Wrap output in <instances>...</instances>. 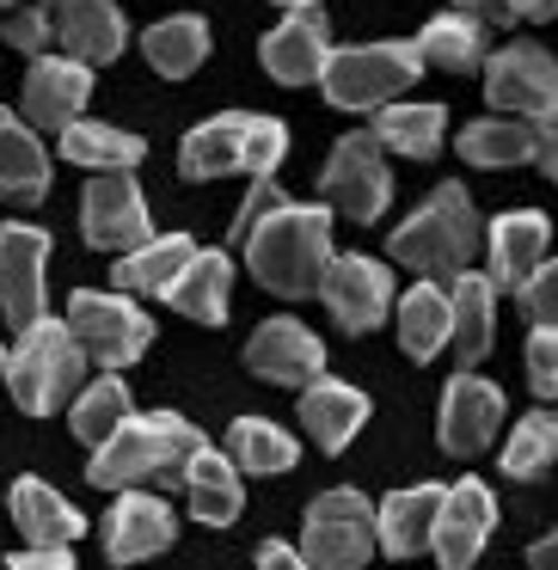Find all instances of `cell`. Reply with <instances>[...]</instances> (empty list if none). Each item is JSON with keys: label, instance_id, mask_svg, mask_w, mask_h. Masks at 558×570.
<instances>
[{"label": "cell", "instance_id": "1", "mask_svg": "<svg viewBox=\"0 0 558 570\" xmlns=\"http://www.w3.org/2000/svg\"><path fill=\"white\" fill-rule=\"evenodd\" d=\"M239 246H246V271L258 276L271 295H313L332 264V209L320 203H283L264 197L252 203L246 227H239Z\"/></svg>", "mask_w": 558, "mask_h": 570}, {"label": "cell", "instance_id": "2", "mask_svg": "<svg viewBox=\"0 0 558 570\" xmlns=\"http://www.w3.org/2000/svg\"><path fill=\"white\" fill-rule=\"evenodd\" d=\"M386 246H393L399 264H411V271L430 276V283H454V276L479 258L484 227H479V209H472L467 190H460V185H435V197L423 203L411 222H399Z\"/></svg>", "mask_w": 558, "mask_h": 570}, {"label": "cell", "instance_id": "3", "mask_svg": "<svg viewBox=\"0 0 558 570\" xmlns=\"http://www.w3.org/2000/svg\"><path fill=\"white\" fill-rule=\"evenodd\" d=\"M203 448L197 423L178 417V411H148V417H129L117 435H105L99 448H92L87 460V479L105 484V491H117V484H141L154 479V472H185V460Z\"/></svg>", "mask_w": 558, "mask_h": 570}, {"label": "cell", "instance_id": "4", "mask_svg": "<svg viewBox=\"0 0 558 570\" xmlns=\"http://www.w3.org/2000/svg\"><path fill=\"white\" fill-rule=\"evenodd\" d=\"M288 154V129L276 124V117H252V111H222L209 117V124H197L185 136V154H178V166H185V178H227V173H252L264 185V178L283 166Z\"/></svg>", "mask_w": 558, "mask_h": 570}, {"label": "cell", "instance_id": "5", "mask_svg": "<svg viewBox=\"0 0 558 570\" xmlns=\"http://www.w3.org/2000/svg\"><path fill=\"white\" fill-rule=\"evenodd\" d=\"M80 368H87V350L68 332V320H38L19 332V350L7 356V386L26 417H56L80 386Z\"/></svg>", "mask_w": 558, "mask_h": 570}, {"label": "cell", "instance_id": "6", "mask_svg": "<svg viewBox=\"0 0 558 570\" xmlns=\"http://www.w3.org/2000/svg\"><path fill=\"white\" fill-rule=\"evenodd\" d=\"M423 75L418 43H344V50L325 56V99L337 111H386L393 92H411V80Z\"/></svg>", "mask_w": 558, "mask_h": 570}, {"label": "cell", "instance_id": "7", "mask_svg": "<svg viewBox=\"0 0 558 570\" xmlns=\"http://www.w3.org/2000/svg\"><path fill=\"white\" fill-rule=\"evenodd\" d=\"M381 546L374 533V503L356 484H332L325 497L307 503V533H301V552L313 570H362Z\"/></svg>", "mask_w": 558, "mask_h": 570}, {"label": "cell", "instance_id": "8", "mask_svg": "<svg viewBox=\"0 0 558 570\" xmlns=\"http://www.w3.org/2000/svg\"><path fill=\"white\" fill-rule=\"evenodd\" d=\"M68 332L80 337V350H87V362H99V368H129V362L148 356V313L136 307L129 295H99V288H80V295H68Z\"/></svg>", "mask_w": 558, "mask_h": 570}, {"label": "cell", "instance_id": "9", "mask_svg": "<svg viewBox=\"0 0 558 570\" xmlns=\"http://www.w3.org/2000/svg\"><path fill=\"white\" fill-rule=\"evenodd\" d=\"M325 203L350 222H381L386 203H393V173H386V148L369 136H344L325 160V178H320Z\"/></svg>", "mask_w": 558, "mask_h": 570}, {"label": "cell", "instance_id": "10", "mask_svg": "<svg viewBox=\"0 0 558 570\" xmlns=\"http://www.w3.org/2000/svg\"><path fill=\"white\" fill-rule=\"evenodd\" d=\"M484 99L503 117L540 124V117L558 111V62L540 43H503V50L484 62Z\"/></svg>", "mask_w": 558, "mask_h": 570}, {"label": "cell", "instance_id": "11", "mask_svg": "<svg viewBox=\"0 0 558 570\" xmlns=\"http://www.w3.org/2000/svg\"><path fill=\"white\" fill-rule=\"evenodd\" d=\"M80 227H87V246L117 252V258L154 239L148 203H141V190H136V178H129V173H99V178H92L87 203H80Z\"/></svg>", "mask_w": 558, "mask_h": 570}, {"label": "cell", "instance_id": "12", "mask_svg": "<svg viewBox=\"0 0 558 570\" xmlns=\"http://www.w3.org/2000/svg\"><path fill=\"white\" fill-rule=\"evenodd\" d=\"M43 264H50V234L43 227H0V313L13 332L43 320Z\"/></svg>", "mask_w": 558, "mask_h": 570}, {"label": "cell", "instance_id": "13", "mask_svg": "<svg viewBox=\"0 0 558 570\" xmlns=\"http://www.w3.org/2000/svg\"><path fill=\"white\" fill-rule=\"evenodd\" d=\"M320 301L332 307V320L344 332H374L393 307V276L374 258H332L320 276Z\"/></svg>", "mask_w": 558, "mask_h": 570}, {"label": "cell", "instance_id": "14", "mask_svg": "<svg viewBox=\"0 0 558 570\" xmlns=\"http://www.w3.org/2000/svg\"><path fill=\"white\" fill-rule=\"evenodd\" d=\"M497 521V497L479 479H460L442 491V515H435L430 552L442 558V570H472V558L484 552V533Z\"/></svg>", "mask_w": 558, "mask_h": 570}, {"label": "cell", "instance_id": "15", "mask_svg": "<svg viewBox=\"0 0 558 570\" xmlns=\"http://www.w3.org/2000/svg\"><path fill=\"white\" fill-rule=\"evenodd\" d=\"M92 99V68L87 62H68V56H38L26 75V124L31 129H56L62 136L68 124L87 117Z\"/></svg>", "mask_w": 558, "mask_h": 570}, {"label": "cell", "instance_id": "16", "mask_svg": "<svg viewBox=\"0 0 558 570\" xmlns=\"http://www.w3.org/2000/svg\"><path fill=\"white\" fill-rule=\"evenodd\" d=\"M178 540L173 503H160L154 491H124L105 515V552L111 564H141V558H160Z\"/></svg>", "mask_w": 558, "mask_h": 570}, {"label": "cell", "instance_id": "17", "mask_svg": "<svg viewBox=\"0 0 558 570\" xmlns=\"http://www.w3.org/2000/svg\"><path fill=\"white\" fill-rule=\"evenodd\" d=\"M246 368L276 386H307L325 368V344L301 320H264L246 344Z\"/></svg>", "mask_w": 558, "mask_h": 570}, {"label": "cell", "instance_id": "18", "mask_svg": "<svg viewBox=\"0 0 558 570\" xmlns=\"http://www.w3.org/2000/svg\"><path fill=\"white\" fill-rule=\"evenodd\" d=\"M497 423H503V393L491 381H479V374H454L442 393V448L448 454H460V460L484 454Z\"/></svg>", "mask_w": 558, "mask_h": 570}, {"label": "cell", "instance_id": "19", "mask_svg": "<svg viewBox=\"0 0 558 570\" xmlns=\"http://www.w3.org/2000/svg\"><path fill=\"white\" fill-rule=\"evenodd\" d=\"M50 19H56V43H62L68 62L99 68V62H117L129 43V26L111 0H56Z\"/></svg>", "mask_w": 558, "mask_h": 570}, {"label": "cell", "instance_id": "20", "mask_svg": "<svg viewBox=\"0 0 558 570\" xmlns=\"http://www.w3.org/2000/svg\"><path fill=\"white\" fill-rule=\"evenodd\" d=\"M325 43H332V31H325V19H320V7L313 13H288L283 26L264 38V75L271 80H283V87H307V80H320L325 75Z\"/></svg>", "mask_w": 558, "mask_h": 570}, {"label": "cell", "instance_id": "21", "mask_svg": "<svg viewBox=\"0 0 558 570\" xmlns=\"http://www.w3.org/2000/svg\"><path fill=\"white\" fill-rule=\"evenodd\" d=\"M7 509H13V528L26 533L31 546H75L80 533H87V515H80L56 484L31 479V472H26V479H13Z\"/></svg>", "mask_w": 558, "mask_h": 570}, {"label": "cell", "instance_id": "22", "mask_svg": "<svg viewBox=\"0 0 558 570\" xmlns=\"http://www.w3.org/2000/svg\"><path fill=\"white\" fill-rule=\"evenodd\" d=\"M484 252H491V283L497 288H521L546 264V215L540 209L497 215V222L484 227Z\"/></svg>", "mask_w": 558, "mask_h": 570}, {"label": "cell", "instance_id": "23", "mask_svg": "<svg viewBox=\"0 0 558 570\" xmlns=\"http://www.w3.org/2000/svg\"><path fill=\"white\" fill-rule=\"evenodd\" d=\"M435 515H442V484H411V491H393L381 509H374L381 552H386V558H418V552H430Z\"/></svg>", "mask_w": 558, "mask_h": 570}, {"label": "cell", "instance_id": "24", "mask_svg": "<svg viewBox=\"0 0 558 570\" xmlns=\"http://www.w3.org/2000/svg\"><path fill=\"white\" fill-rule=\"evenodd\" d=\"M362 423H369V399L350 381H325V374L307 381V393H301V430H307L325 454H344Z\"/></svg>", "mask_w": 558, "mask_h": 570}, {"label": "cell", "instance_id": "25", "mask_svg": "<svg viewBox=\"0 0 558 570\" xmlns=\"http://www.w3.org/2000/svg\"><path fill=\"white\" fill-rule=\"evenodd\" d=\"M185 497H190V515L209 521V528H227V521H239V509H246L239 466L227 454H215V448H197V454L185 460Z\"/></svg>", "mask_w": 558, "mask_h": 570}, {"label": "cell", "instance_id": "26", "mask_svg": "<svg viewBox=\"0 0 558 570\" xmlns=\"http://www.w3.org/2000/svg\"><path fill=\"white\" fill-rule=\"evenodd\" d=\"M399 344L411 362L442 356V344H454V295L448 283H418L399 301Z\"/></svg>", "mask_w": 558, "mask_h": 570}, {"label": "cell", "instance_id": "27", "mask_svg": "<svg viewBox=\"0 0 558 570\" xmlns=\"http://www.w3.org/2000/svg\"><path fill=\"white\" fill-rule=\"evenodd\" d=\"M43 190H50V154H43L38 129L0 111V197L43 203Z\"/></svg>", "mask_w": 558, "mask_h": 570}, {"label": "cell", "instance_id": "28", "mask_svg": "<svg viewBox=\"0 0 558 570\" xmlns=\"http://www.w3.org/2000/svg\"><path fill=\"white\" fill-rule=\"evenodd\" d=\"M197 258V246H190V234H166V239H148V246L124 252L117 258V288L124 295H160L185 276V264Z\"/></svg>", "mask_w": 558, "mask_h": 570}, {"label": "cell", "instance_id": "29", "mask_svg": "<svg viewBox=\"0 0 558 570\" xmlns=\"http://www.w3.org/2000/svg\"><path fill=\"white\" fill-rule=\"evenodd\" d=\"M227 288H234V264H227L222 252L197 246V258L185 264V276H178L173 288H166V301L197 325H222L227 320Z\"/></svg>", "mask_w": 558, "mask_h": 570}, {"label": "cell", "instance_id": "30", "mask_svg": "<svg viewBox=\"0 0 558 570\" xmlns=\"http://www.w3.org/2000/svg\"><path fill=\"white\" fill-rule=\"evenodd\" d=\"M448 295H454V344H460V362H484V350H491V325H497V283L491 276H472L460 271L454 283H448Z\"/></svg>", "mask_w": 558, "mask_h": 570}, {"label": "cell", "instance_id": "31", "mask_svg": "<svg viewBox=\"0 0 558 570\" xmlns=\"http://www.w3.org/2000/svg\"><path fill=\"white\" fill-rule=\"evenodd\" d=\"M442 129H448L442 105H386L374 117V141L405 154V160H435L442 154Z\"/></svg>", "mask_w": 558, "mask_h": 570}, {"label": "cell", "instance_id": "32", "mask_svg": "<svg viewBox=\"0 0 558 570\" xmlns=\"http://www.w3.org/2000/svg\"><path fill=\"white\" fill-rule=\"evenodd\" d=\"M141 50H148L154 75L166 80H185L203 68V56H209V26H203L197 13H178V19H160V26H148V38H141Z\"/></svg>", "mask_w": 558, "mask_h": 570}, {"label": "cell", "instance_id": "33", "mask_svg": "<svg viewBox=\"0 0 558 570\" xmlns=\"http://www.w3.org/2000/svg\"><path fill=\"white\" fill-rule=\"evenodd\" d=\"M62 154H68L75 166H92V173H129V166H141L148 141H136L129 129H111V124H92V117H80V124L62 129Z\"/></svg>", "mask_w": 558, "mask_h": 570}, {"label": "cell", "instance_id": "34", "mask_svg": "<svg viewBox=\"0 0 558 570\" xmlns=\"http://www.w3.org/2000/svg\"><path fill=\"white\" fill-rule=\"evenodd\" d=\"M418 56L423 68H442V75H472L484 62V26H472L467 13H442L423 26Z\"/></svg>", "mask_w": 558, "mask_h": 570}, {"label": "cell", "instance_id": "35", "mask_svg": "<svg viewBox=\"0 0 558 570\" xmlns=\"http://www.w3.org/2000/svg\"><path fill=\"white\" fill-rule=\"evenodd\" d=\"M460 154L472 166H533V124L521 117H484L460 129Z\"/></svg>", "mask_w": 558, "mask_h": 570}, {"label": "cell", "instance_id": "36", "mask_svg": "<svg viewBox=\"0 0 558 570\" xmlns=\"http://www.w3.org/2000/svg\"><path fill=\"white\" fill-rule=\"evenodd\" d=\"M227 442H234V466L239 472H288L301 460V442L271 417H239L234 430H227Z\"/></svg>", "mask_w": 558, "mask_h": 570}, {"label": "cell", "instance_id": "37", "mask_svg": "<svg viewBox=\"0 0 558 570\" xmlns=\"http://www.w3.org/2000/svg\"><path fill=\"white\" fill-rule=\"evenodd\" d=\"M129 417H136V399H129V386L117 381V374L80 386V399H75V435H80V442L99 448L105 435H117Z\"/></svg>", "mask_w": 558, "mask_h": 570}, {"label": "cell", "instance_id": "38", "mask_svg": "<svg viewBox=\"0 0 558 570\" xmlns=\"http://www.w3.org/2000/svg\"><path fill=\"white\" fill-rule=\"evenodd\" d=\"M546 466H558V411H528L503 448V472L509 479H533Z\"/></svg>", "mask_w": 558, "mask_h": 570}, {"label": "cell", "instance_id": "39", "mask_svg": "<svg viewBox=\"0 0 558 570\" xmlns=\"http://www.w3.org/2000/svg\"><path fill=\"white\" fill-rule=\"evenodd\" d=\"M0 43H13V50L43 56V43H56V19H50V7H13V13L0 19Z\"/></svg>", "mask_w": 558, "mask_h": 570}, {"label": "cell", "instance_id": "40", "mask_svg": "<svg viewBox=\"0 0 558 570\" xmlns=\"http://www.w3.org/2000/svg\"><path fill=\"white\" fill-rule=\"evenodd\" d=\"M528 386L540 399H558V325H533V337H528Z\"/></svg>", "mask_w": 558, "mask_h": 570}, {"label": "cell", "instance_id": "41", "mask_svg": "<svg viewBox=\"0 0 558 570\" xmlns=\"http://www.w3.org/2000/svg\"><path fill=\"white\" fill-rule=\"evenodd\" d=\"M521 313H528L533 325H558V258L540 264V271L521 283Z\"/></svg>", "mask_w": 558, "mask_h": 570}, {"label": "cell", "instance_id": "42", "mask_svg": "<svg viewBox=\"0 0 558 570\" xmlns=\"http://www.w3.org/2000/svg\"><path fill=\"white\" fill-rule=\"evenodd\" d=\"M7 570H75V546H26Z\"/></svg>", "mask_w": 558, "mask_h": 570}, {"label": "cell", "instance_id": "43", "mask_svg": "<svg viewBox=\"0 0 558 570\" xmlns=\"http://www.w3.org/2000/svg\"><path fill=\"white\" fill-rule=\"evenodd\" d=\"M533 166H540L546 178H558V111L533 124Z\"/></svg>", "mask_w": 558, "mask_h": 570}, {"label": "cell", "instance_id": "44", "mask_svg": "<svg viewBox=\"0 0 558 570\" xmlns=\"http://www.w3.org/2000/svg\"><path fill=\"white\" fill-rule=\"evenodd\" d=\"M454 13H467L472 26H484V31L516 19V13H509V0H454Z\"/></svg>", "mask_w": 558, "mask_h": 570}, {"label": "cell", "instance_id": "45", "mask_svg": "<svg viewBox=\"0 0 558 570\" xmlns=\"http://www.w3.org/2000/svg\"><path fill=\"white\" fill-rule=\"evenodd\" d=\"M258 570H313V564H307V552H295V546L264 540V546H258Z\"/></svg>", "mask_w": 558, "mask_h": 570}, {"label": "cell", "instance_id": "46", "mask_svg": "<svg viewBox=\"0 0 558 570\" xmlns=\"http://www.w3.org/2000/svg\"><path fill=\"white\" fill-rule=\"evenodd\" d=\"M509 13L528 19V26H546V19H558V0H509Z\"/></svg>", "mask_w": 558, "mask_h": 570}, {"label": "cell", "instance_id": "47", "mask_svg": "<svg viewBox=\"0 0 558 570\" xmlns=\"http://www.w3.org/2000/svg\"><path fill=\"white\" fill-rule=\"evenodd\" d=\"M533 570H558V533H546V540H533Z\"/></svg>", "mask_w": 558, "mask_h": 570}, {"label": "cell", "instance_id": "48", "mask_svg": "<svg viewBox=\"0 0 558 570\" xmlns=\"http://www.w3.org/2000/svg\"><path fill=\"white\" fill-rule=\"evenodd\" d=\"M288 13H313V7H320V0H283Z\"/></svg>", "mask_w": 558, "mask_h": 570}, {"label": "cell", "instance_id": "49", "mask_svg": "<svg viewBox=\"0 0 558 570\" xmlns=\"http://www.w3.org/2000/svg\"><path fill=\"white\" fill-rule=\"evenodd\" d=\"M0 7H7V13H13V7H26V0H0Z\"/></svg>", "mask_w": 558, "mask_h": 570}, {"label": "cell", "instance_id": "50", "mask_svg": "<svg viewBox=\"0 0 558 570\" xmlns=\"http://www.w3.org/2000/svg\"><path fill=\"white\" fill-rule=\"evenodd\" d=\"M0 374H7V350H0Z\"/></svg>", "mask_w": 558, "mask_h": 570}]
</instances>
